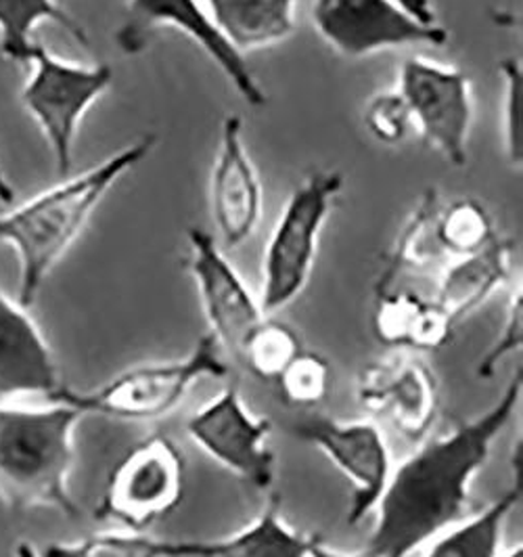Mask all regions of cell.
<instances>
[{
  "mask_svg": "<svg viewBox=\"0 0 523 557\" xmlns=\"http://www.w3.org/2000/svg\"><path fill=\"white\" fill-rule=\"evenodd\" d=\"M522 391L518 369L490 409L421 443L409 459L391 468L362 556L411 557L465 518L471 484L488 463L496 438L515 418Z\"/></svg>",
  "mask_w": 523,
  "mask_h": 557,
  "instance_id": "obj_1",
  "label": "cell"
},
{
  "mask_svg": "<svg viewBox=\"0 0 523 557\" xmlns=\"http://www.w3.org/2000/svg\"><path fill=\"white\" fill-rule=\"evenodd\" d=\"M155 145L158 137L153 133L140 135L103 162L72 178L65 176L55 187L0 214V246L13 248L20 262L15 300L22 307H34L45 281L83 235L103 197L124 174L147 160Z\"/></svg>",
  "mask_w": 523,
  "mask_h": 557,
  "instance_id": "obj_2",
  "label": "cell"
},
{
  "mask_svg": "<svg viewBox=\"0 0 523 557\" xmlns=\"http://www.w3.org/2000/svg\"><path fill=\"white\" fill-rule=\"evenodd\" d=\"M83 416L61 403H0V502L11 509H55L76 518L70 491Z\"/></svg>",
  "mask_w": 523,
  "mask_h": 557,
  "instance_id": "obj_3",
  "label": "cell"
},
{
  "mask_svg": "<svg viewBox=\"0 0 523 557\" xmlns=\"http://www.w3.org/2000/svg\"><path fill=\"white\" fill-rule=\"evenodd\" d=\"M222 352L214 335H201L185 357L140 362L90 391H74L61 384L47 400L67 405L83 418L101 416L126 423L158 421L174 413L203 380L226 377L228 364Z\"/></svg>",
  "mask_w": 523,
  "mask_h": 557,
  "instance_id": "obj_4",
  "label": "cell"
},
{
  "mask_svg": "<svg viewBox=\"0 0 523 557\" xmlns=\"http://www.w3.org/2000/svg\"><path fill=\"white\" fill-rule=\"evenodd\" d=\"M341 189V170L319 168L287 199L262 258L258 300L266 314L281 312L302 296L314 271L321 233Z\"/></svg>",
  "mask_w": 523,
  "mask_h": 557,
  "instance_id": "obj_5",
  "label": "cell"
},
{
  "mask_svg": "<svg viewBox=\"0 0 523 557\" xmlns=\"http://www.w3.org/2000/svg\"><path fill=\"white\" fill-rule=\"evenodd\" d=\"M26 65L29 76L22 88V103L51 147L57 174L65 178L74 164L84 115L110 90L113 70L108 63L61 59L40 42Z\"/></svg>",
  "mask_w": 523,
  "mask_h": 557,
  "instance_id": "obj_6",
  "label": "cell"
},
{
  "mask_svg": "<svg viewBox=\"0 0 523 557\" xmlns=\"http://www.w3.org/2000/svg\"><path fill=\"white\" fill-rule=\"evenodd\" d=\"M187 463L180 446L153 434L133 446L113 468L97 516L117 529L147 532L185 497Z\"/></svg>",
  "mask_w": 523,
  "mask_h": 557,
  "instance_id": "obj_7",
  "label": "cell"
},
{
  "mask_svg": "<svg viewBox=\"0 0 523 557\" xmlns=\"http://www.w3.org/2000/svg\"><path fill=\"white\" fill-rule=\"evenodd\" d=\"M396 92L404 99L421 140L452 166H465L473 122L468 74L427 57H409L400 65Z\"/></svg>",
  "mask_w": 523,
  "mask_h": 557,
  "instance_id": "obj_8",
  "label": "cell"
},
{
  "mask_svg": "<svg viewBox=\"0 0 523 557\" xmlns=\"http://www.w3.org/2000/svg\"><path fill=\"white\" fill-rule=\"evenodd\" d=\"M312 24L331 49L348 59L448 42V32L440 24L414 20L396 0H314Z\"/></svg>",
  "mask_w": 523,
  "mask_h": 557,
  "instance_id": "obj_9",
  "label": "cell"
},
{
  "mask_svg": "<svg viewBox=\"0 0 523 557\" xmlns=\"http://www.w3.org/2000/svg\"><path fill=\"white\" fill-rule=\"evenodd\" d=\"M303 445L323 453L352 486L348 524L359 527L379 502L391 474V453L384 430L366 419L341 421L308 416L291 425Z\"/></svg>",
  "mask_w": 523,
  "mask_h": 557,
  "instance_id": "obj_10",
  "label": "cell"
},
{
  "mask_svg": "<svg viewBox=\"0 0 523 557\" xmlns=\"http://www.w3.org/2000/svg\"><path fill=\"white\" fill-rule=\"evenodd\" d=\"M271 430V421L253 416L237 388H224L187 421L195 445L256 491H271L275 482Z\"/></svg>",
  "mask_w": 523,
  "mask_h": 557,
  "instance_id": "obj_11",
  "label": "cell"
},
{
  "mask_svg": "<svg viewBox=\"0 0 523 557\" xmlns=\"http://www.w3.org/2000/svg\"><path fill=\"white\" fill-rule=\"evenodd\" d=\"M160 28L178 29L199 45L248 106H266V92L249 70L248 59L222 40L199 0H128L126 20L115 40L126 55H135L147 47L149 34Z\"/></svg>",
  "mask_w": 523,
  "mask_h": 557,
  "instance_id": "obj_12",
  "label": "cell"
},
{
  "mask_svg": "<svg viewBox=\"0 0 523 557\" xmlns=\"http://www.w3.org/2000/svg\"><path fill=\"white\" fill-rule=\"evenodd\" d=\"M362 409L386 419L409 443L427 441L440 413V384L432 367L414 355H394L362 367L357 384Z\"/></svg>",
  "mask_w": 523,
  "mask_h": 557,
  "instance_id": "obj_13",
  "label": "cell"
},
{
  "mask_svg": "<svg viewBox=\"0 0 523 557\" xmlns=\"http://www.w3.org/2000/svg\"><path fill=\"white\" fill-rule=\"evenodd\" d=\"M187 244V264L210 325L208 334L214 335L224 352L237 359L251 330L266 312L208 231L189 228Z\"/></svg>",
  "mask_w": 523,
  "mask_h": 557,
  "instance_id": "obj_14",
  "label": "cell"
},
{
  "mask_svg": "<svg viewBox=\"0 0 523 557\" xmlns=\"http://www.w3.org/2000/svg\"><path fill=\"white\" fill-rule=\"evenodd\" d=\"M210 201L224 248L244 246L262 219L264 189L249 158L244 120L237 113H228L222 120L221 143L210 181Z\"/></svg>",
  "mask_w": 523,
  "mask_h": 557,
  "instance_id": "obj_15",
  "label": "cell"
},
{
  "mask_svg": "<svg viewBox=\"0 0 523 557\" xmlns=\"http://www.w3.org/2000/svg\"><path fill=\"white\" fill-rule=\"evenodd\" d=\"M61 384L53 348L29 308L0 289V403L47 400Z\"/></svg>",
  "mask_w": 523,
  "mask_h": 557,
  "instance_id": "obj_16",
  "label": "cell"
},
{
  "mask_svg": "<svg viewBox=\"0 0 523 557\" xmlns=\"http://www.w3.org/2000/svg\"><path fill=\"white\" fill-rule=\"evenodd\" d=\"M373 330L389 348L434 352L450 342L454 323L434 298L387 287L377 294Z\"/></svg>",
  "mask_w": 523,
  "mask_h": 557,
  "instance_id": "obj_17",
  "label": "cell"
},
{
  "mask_svg": "<svg viewBox=\"0 0 523 557\" xmlns=\"http://www.w3.org/2000/svg\"><path fill=\"white\" fill-rule=\"evenodd\" d=\"M298 0H199L206 17L239 55L275 47L296 32Z\"/></svg>",
  "mask_w": 523,
  "mask_h": 557,
  "instance_id": "obj_18",
  "label": "cell"
},
{
  "mask_svg": "<svg viewBox=\"0 0 523 557\" xmlns=\"http://www.w3.org/2000/svg\"><path fill=\"white\" fill-rule=\"evenodd\" d=\"M511 269L513 246L496 237L484 250L452 260L441 269L434 300L457 325L509 281Z\"/></svg>",
  "mask_w": 523,
  "mask_h": 557,
  "instance_id": "obj_19",
  "label": "cell"
},
{
  "mask_svg": "<svg viewBox=\"0 0 523 557\" xmlns=\"http://www.w3.org/2000/svg\"><path fill=\"white\" fill-rule=\"evenodd\" d=\"M312 536L291 529L278 511V503L248 527L214 541H176V557H308Z\"/></svg>",
  "mask_w": 523,
  "mask_h": 557,
  "instance_id": "obj_20",
  "label": "cell"
},
{
  "mask_svg": "<svg viewBox=\"0 0 523 557\" xmlns=\"http://www.w3.org/2000/svg\"><path fill=\"white\" fill-rule=\"evenodd\" d=\"M522 472L515 484L484 509L459 520L434 536L421 557H498L502 554L505 524L522 502Z\"/></svg>",
  "mask_w": 523,
  "mask_h": 557,
  "instance_id": "obj_21",
  "label": "cell"
},
{
  "mask_svg": "<svg viewBox=\"0 0 523 557\" xmlns=\"http://www.w3.org/2000/svg\"><path fill=\"white\" fill-rule=\"evenodd\" d=\"M40 24H55L76 42L88 45L86 29L57 0H0V53L9 61H28L36 47L34 32Z\"/></svg>",
  "mask_w": 523,
  "mask_h": 557,
  "instance_id": "obj_22",
  "label": "cell"
},
{
  "mask_svg": "<svg viewBox=\"0 0 523 557\" xmlns=\"http://www.w3.org/2000/svg\"><path fill=\"white\" fill-rule=\"evenodd\" d=\"M434 237L446 267L452 260L484 250L498 235L493 216L480 201L454 199L446 206H438L434 219Z\"/></svg>",
  "mask_w": 523,
  "mask_h": 557,
  "instance_id": "obj_23",
  "label": "cell"
},
{
  "mask_svg": "<svg viewBox=\"0 0 523 557\" xmlns=\"http://www.w3.org/2000/svg\"><path fill=\"white\" fill-rule=\"evenodd\" d=\"M302 348V339L294 327L275 319V314H266L251 330L235 361L241 362L258 380L276 382Z\"/></svg>",
  "mask_w": 523,
  "mask_h": 557,
  "instance_id": "obj_24",
  "label": "cell"
},
{
  "mask_svg": "<svg viewBox=\"0 0 523 557\" xmlns=\"http://www.w3.org/2000/svg\"><path fill=\"white\" fill-rule=\"evenodd\" d=\"M176 541L138 530H103L70 543H51L42 557H176Z\"/></svg>",
  "mask_w": 523,
  "mask_h": 557,
  "instance_id": "obj_25",
  "label": "cell"
},
{
  "mask_svg": "<svg viewBox=\"0 0 523 557\" xmlns=\"http://www.w3.org/2000/svg\"><path fill=\"white\" fill-rule=\"evenodd\" d=\"M331 364L323 355L302 348L298 357L276 377L283 398L296 407H316L331 392Z\"/></svg>",
  "mask_w": 523,
  "mask_h": 557,
  "instance_id": "obj_26",
  "label": "cell"
},
{
  "mask_svg": "<svg viewBox=\"0 0 523 557\" xmlns=\"http://www.w3.org/2000/svg\"><path fill=\"white\" fill-rule=\"evenodd\" d=\"M502 78V145L507 162L523 164V67L515 57L500 61Z\"/></svg>",
  "mask_w": 523,
  "mask_h": 557,
  "instance_id": "obj_27",
  "label": "cell"
},
{
  "mask_svg": "<svg viewBox=\"0 0 523 557\" xmlns=\"http://www.w3.org/2000/svg\"><path fill=\"white\" fill-rule=\"evenodd\" d=\"M364 126L371 137L387 147H396L409 137L413 120L404 99L396 92L375 95L364 108Z\"/></svg>",
  "mask_w": 523,
  "mask_h": 557,
  "instance_id": "obj_28",
  "label": "cell"
},
{
  "mask_svg": "<svg viewBox=\"0 0 523 557\" xmlns=\"http://www.w3.org/2000/svg\"><path fill=\"white\" fill-rule=\"evenodd\" d=\"M523 344V302L522 287L518 285L515 292L511 294L507 314H505V323L502 330L496 337L495 344L490 346V350L484 355V359L477 364V377H493L496 373V367L505 359L518 355L522 350Z\"/></svg>",
  "mask_w": 523,
  "mask_h": 557,
  "instance_id": "obj_29",
  "label": "cell"
},
{
  "mask_svg": "<svg viewBox=\"0 0 523 557\" xmlns=\"http://www.w3.org/2000/svg\"><path fill=\"white\" fill-rule=\"evenodd\" d=\"M400 7H404L414 20L423 22V24H438L436 22V9H434V0H396Z\"/></svg>",
  "mask_w": 523,
  "mask_h": 557,
  "instance_id": "obj_30",
  "label": "cell"
},
{
  "mask_svg": "<svg viewBox=\"0 0 523 557\" xmlns=\"http://www.w3.org/2000/svg\"><path fill=\"white\" fill-rule=\"evenodd\" d=\"M308 557H366L362 554H346L339 549H333L329 545H325L321 539L312 536L310 541V549H308Z\"/></svg>",
  "mask_w": 523,
  "mask_h": 557,
  "instance_id": "obj_31",
  "label": "cell"
},
{
  "mask_svg": "<svg viewBox=\"0 0 523 557\" xmlns=\"http://www.w3.org/2000/svg\"><path fill=\"white\" fill-rule=\"evenodd\" d=\"M13 201H15V189H13L11 181L7 178L2 164H0V203L2 206H13Z\"/></svg>",
  "mask_w": 523,
  "mask_h": 557,
  "instance_id": "obj_32",
  "label": "cell"
},
{
  "mask_svg": "<svg viewBox=\"0 0 523 557\" xmlns=\"http://www.w3.org/2000/svg\"><path fill=\"white\" fill-rule=\"evenodd\" d=\"M13 556L15 557H42L40 556V549L36 547V545H32L29 541H20L17 545H15V552H13Z\"/></svg>",
  "mask_w": 523,
  "mask_h": 557,
  "instance_id": "obj_33",
  "label": "cell"
},
{
  "mask_svg": "<svg viewBox=\"0 0 523 557\" xmlns=\"http://www.w3.org/2000/svg\"><path fill=\"white\" fill-rule=\"evenodd\" d=\"M498 557H523L522 545H518V547H513V549H509V552H502Z\"/></svg>",
  "mask_w": 523,
  "mask_h": 557,
  "instance_id": "obj_34",
  "label": "cell"
}]
</instances>
